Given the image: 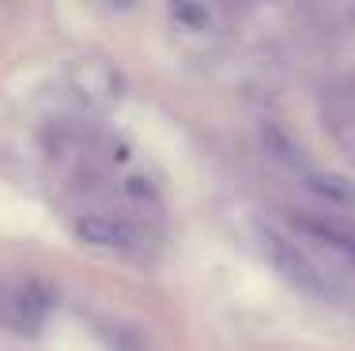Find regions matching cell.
Segmentation results:
<instances>
[{
  "label": "cell",
  "mask_w": 355,
  "mask_h": 351,
  "mask_svg": "<svg viewBox=\"0 0 355 351\" xmlns=\"http://www.w3.org/2000/svg\"><path fill=\"white\" fill-rule=\"evenodd\" d=\"M257 238H261V249H265L268 264H272V269L280 272L295 291H302V295H314V298H333V295H340V283H336L333 276L321 269L318 257L310 253L302 242L287 238L284 231L265 227V223L257 227Z\"/></svg>",
  "instance_id": "1"
},
{
  "label": "cell",
  "mask_w": 355,
  "mask_h": 351,
  "mask_svg": "<svg viewBox=\"0 0 355 351\" xmlns=\"http://www.w3.org/2000/svg\"><path fill=\"white\" fill-rule=\"evenodd\" d=\"M144 231H148V223L132 219V215H121V212H103V208H95V212L76 215V234H80L87 246L110 249V253H140Z\"/></svg>",
  "instance_id": "2"
},
{
  "label": "cell",
  "mask_w": 355,
  "mask_h": 351,
  "mask_svg": "<svg viewBox=\"0 0 355 351\" xmlns=\"http://www.w3.org/2000/svg\"><path fill=\"white\" fill-rule=\"evenodd\" d=\"M53 295L49 287H42L38 280H15L0 283V321L15 332H38L42 321L49 317Z\"/></svg>",
  "instance_id": "3"
},
{
  "label": "cell",
  "mask_w": 355,
  "mask_h": 351,
  "mask_svg": "<svg viewBox=\"0 0 355 351\" xmlns=\"http://www.w3.org/2000/svg\"><path fill=\"white\" fill-rule=\"evenodd\" d=\"M321 125L333 136L336 152L355 166V80H336L321 95Z\"/></svg>",
  "instance_id": "4"
},
{
  "label": "cell",
  "mask_w": 355,
  "mask_h": 351,
  "mask_svg": "<svg viewBox=\"0 0 355 351\" xmlns=\"http://www.w3.org/2000/svg\"><path fill=\"white\" fill-rule=\"evenodd\" d=\"M261 152H265L268 163L280 166V170H287V174L314 170V166H310V159H306V152H302V144L284 129L280 121H265V125H261Z\"/></svg>",
  "instance_id": "5"
},
{
  "label": "cell",
  "mask_w": 355,
  "mask_h": 351,
  "mask_svg": "<svg viewBox=\"0 0 355 351\" xmlns=\"http://www.w3.org/2000/svg\"><path fill=\"white\" fill-rule=\"evenodd\" d=\"M306 189L314 193L318 200L333 208H355V181L344 178V174H333V170H306L302 174Z\"/></svg>",
  "instance_id": "6"
},
{
  "label": "cell",
  "mask_w": 355,
  "mask_h": 351,
  "mask_svg": "<svg viewBox=\"0 0 355 351\" xmlns=\"http://www.w3.org/2000/svg\"><path fill=\"white\" fill-rule=\"evenodd\" d=\"M171 19L189 35L212 30V4L208 0H171Z\"/></svg>",
  "instance_id": "7"
},
{
  "label": "cell",
  "mask_w": 355,
  "mask_h": 351,
  "mask_svg": "<svg viewBox=\"0 0 355 351\" xmlns=\"http://www.w3.org/2000/svg\"><path fill=\"white\" fill-rule=\"evenodd\" d=\"M121 193H125V200H129V204L140 212V223H148V215H151V219H159V215H163V200H159L155 186H151L148 178H129V181L121 186Z\"/></svg>",
  "instance_id": "8"
},
{
  "label": "cell",
  "mask_w": 355,
  "mask_h": 351,
  "mask_svg": "<svg viewBox=\"0 0 355 351\" xmlns=\"http://www.w3.org/2000/svg\"><path fill=\"white\" fill-rule=\"evenodd\" d=\"M103 336L114 351H148V340H144L140 329H132L129 321H114L110 329H103Z\"/></svg>",
  "instance_id": "9"
},
{
  "label": "cell",
  "mask_w": 355,
  "mask_h": 351,
  "mask_svg": "<svg viewBox=\"0 0 355 351\" xmlns=\"http://www.w3.org/2000/svg\"><path fill=\"white\" fill-rule=\"evenodd\" d=\"M223 4H231V8H242V4H253V0H223Z\"/></svg>",
  "instance_id": "10"
},
{
  "label": "cell",
  "mask_w": 355,
  "mask_h": 351,
  "mask_svg": "<svg viewBox=\"0 0 355 351\" xmlns=\"http://www.w3.org/2000/svg\"><path fill=\"white\" fill-rule=\"evenodd\" d=\"M125 4H129V0H125Z\"/></svg>",
  "instance_id": "11"
}]
</instances>
